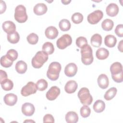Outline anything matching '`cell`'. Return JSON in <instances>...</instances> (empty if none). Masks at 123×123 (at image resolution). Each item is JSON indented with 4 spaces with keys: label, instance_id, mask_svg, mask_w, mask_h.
I'll return each mask as SVG.
<instances>
[{
    "label": "cell",
    "instance_id": "cell-1",
    "mask_svg": "<svg viewBox=\"0 0 123 123\" xmlns=\"http://www.w3.org/2000/svg\"><path fill=\"white\" fill-rule=\"evenodd\" d=\"M61 69L62 66L59 62H51L49 64L47 72L48 78L51 81L57 80L59 77Z\"/></svg>",
    "mask_w": 123,
    "mask_h": 123
},
{
    "label": "cell",
    "instance_id": "cell-2",
    "mask_svg": "<svg viewBox=\"0 0 123 123\" xmlns=\"http://www.w3.org/2000/svg\"><path fill=\"white\" fill-rule=\"evenodd\" d=\"M48 54L43 51H37L32 59V66L35 68H41L48 60Z\"/></svg>",
    "mask_w": 123,
    "mask_h": 123
},
{
    "label": "cell",
    "instance_id": "cell-3",
    "mask_svg": "<svg viewBox=\"0 0 123 123\" xmlns=\"http://www.w3.org/2000/svg\"><path fill=\"white\" fill-rule=\"evenodd\" d=\"M92 49L90 45L87 44L81 49V61L86 65L91 64L93 61Z\"/></svg>",
    "mask_w": 123,
    "mask_h": 123
},
{
    "label": "cell",
    "instance_id": "cell-4",
    "mask_svg": "<svg viewBox=\"0 0 123 123\" xmlns=\"http://www.w3.org/2000/svg\"><path fill=\"white\" fill-rule=\"evenodd\" d=\"M77 96L81 103L84 105H89L93 101V98L86 87L81 88L78 92Z\"/></svg>",
    "mask_w": 123,
    "mask_h": 123
},
{
    "label": "cell",
    "instance_id": "cell-5",
    "mask_svg": "<svg viewBox=\"0 0 123 123\" xmlns=\"http://www.w3.org/2000/svg\"><path fill=\"white\" fill-rule=\"evenodd\" d=\"M14 18L19 23H23L27 20V15L25 7L23 5H17L15 9Z\"/></svg>",
    "mask_w": 123,
    "mask_h": 123
},
{
    "label": "cell",
    "instance_id": "cell-6",
    "mask_svg": "<svg viewBox=\"0 0 123 123\" xmlns=\"http://www.w3.org/2000/svg\"><path fill=\"white\" fill-rule=\"evenodd\" d=\"M72 42V38L68 34H64L58 39L56 42L57 47L61 49H63L70 45Z\"/></svg>",
    "mask_w": 123,
    "mask_h": 123
},
{
    "label": "cell",
    "instance_id": "cell-7",
    "mask_svg": "<svg viewBox=\"0 0 123 123\" xmlns=\"http://www.w3.org/2000/svg\"><path fill=\"white\" fill-rule=\"evenodd\" d=\"M36 84L33 82H28L27 84L23 86L21 89V95L24 97H27L36 93L37 90Z\"/></svg>",
    "mask_w": 123,
    "mask_h": 123
},
{
    "label": "cell",
    "instance_id": "cell-8",
    "mask_svg": "<svg viewBox=\"0 0 123 123\" xmlns=\"http://www.w3.org/2000/svg\"><path fill=\"white\" fill-rule=\"evenodd\" d=\"M103 13L102 11L99 10L94 11L87 16V21L90 24H96L101 20L103 17Z\"/></svg>",
    "mask_w": 123,
    "mask_h": 123
},
{
    "label": "cell",
    "instance_id": "cell-9",
    "mask_svg": "<svg viewBox=\"0 0 123 123\" xmlns=\"http://www.w3.org/2000/svg\"><path fill=\"white\" fill-rule=\"evenodd\" d=\"M60 94V89L57 86H52L46 93V96L49 100H55Z\"/></svg>",
    "mask_w": 123,
    "mask_h": 123
},
{
    "label": "cell",
    "instance_id": "cell-10",
    "mask_svg": "<svg viewBox=\"0 0 123 123\" xmlns=\"http://www.w3.org/2000/svg\"><path fill=\"white\" fill-rule=\"evenodd\" d=\"M35 111V107L31 103L25 102L22 106V112L25 116H30L33 115Z\"/></svg>",
    "mask_w": 123,
    "mask_h": 123
},
{
    "label": "cell",
    "instance_id": "cell-11",
    "mask_svg": "<svg viewBox=\"0 0 123 123\" xmlns=\"http://www.w3.org/2000/svg\"><path fill=\"white\" fill-rule=\"evenodd\" d=\"M77 71V65L73 62L68 63L65 67L64 74L68 77H73L74 76Z\"/></svg>",
    "mask_w": 123,
    "mask_h": 123
},
{
    "label": "cell",
    "instance_id": "cell-12",
    "mask_svg": "<svg viewBox=\"0 0 123 123\" xmlns=\"http://www.w3.org/2000/svg\"><path fill=\"white\" fill-rule=\"evenodd\" d=\"M2 29L7 34H12L15 32L16 26L14 23L11 21H6L2 24Z\"/></svg>",
    "mask_w": 123,
    "mask_h": 123
},
{
    "label": "cell",
    "instance_id": "cell-13",
    "mask_svg": "<svg viewBox=\"0 0 123 123\" xmlns=\"http://www.w3.org/2000/svg\"><path fill=\"white\" fill-rule=\"evenodd\" d=\"M106 12L108 16L111 17H114L118 13V6L114 3H111L109 4L106 7Z\"/></svg>",
    "mask_w": 123,
    "mask_h": 123
},
{
    "label": "cell",
    "instance_id": "cell-14",
    "mask_svg": "<svg viewBox=\"0 0 123 123\" xmlns=\"http://www.w3.org/2000/svg\"><path fill=\"white\" fill-rule=\"evenodd\" d=\"M58 30L55 27L53 26H50L48 27L45 31L46 37L50 39H55L58 36Z\"/></svg>",
    "mask_w": 123,
    "mask_h": 123
},
{
    "label": "cell",
    "instance_id": "cell-15",
    "mask_svg": "<svg viewBox=\"0 0 123 123\" xmlns=\"http://www.w3.org/2000/svg\"><path fill=\"white\" fill-rule=\"evenodd\" d=\"M4 103L8 106L14 105L17 101V96L13 93H8L5 95L3 98Z\"/></svg>",
    "mask_w": 123,
    "mask_h": 123
},
{
    "label": "cell",
    "instance_id": "cell-16",
    "mask_svg": "<svg viewBox=\"0 0 123 123\" xmlns=\"http://www.w3.org/2000/svg\"><path fill=\"white\" fill-rule=\"evenodd\" d=\"M97 81L98 86L102 89H106L109 86V78L105 74H100L98 78Z\"/></svg>",
    "mask_w": 123,
    "mask_h": 123
},
{
    "label": "cell",
    "instance_id": "cell-17",
    "mask_svg": "<svg viewBox=\"0 0 123 123\" xmlns=\"http://www.w3.org/2000/svg\"><path fill=\"white\" fill-rule=\"evenodd\" d=\"M48 8L46 5L43 3L37 4L34 7V12L37 15H41L45 14L47 11Z\"/></svg>",
    "mask_w": 123,
    "mask_h": 123
},
{
    "label": "cell",
    "instance_id": "cell-18",
    "mask_svg": "<svg viewBox=\"0 0 123 123\" xmlns=\"http://www.w3.org/2000/svg\"><path fill=\"white\" fill-rule=\"evenodd\" d=\"M77 84L74 80L68 81L65 85L64 90L68 94L74 93L77 88Z\"/></svg>",
    "mask_w": 123,
    "mask_h": 123
},
{
    "label": "cell",
    "instance_id": "cell-19",
    "mask_svg": "<svg viewBox=\"0 0 123 123\" xmlns=\"http://www.w3.org/2000/svg\"><path fill=\"white\" fill-rule=\"evenodd\" d=\"M117 42V39L115 36L111 35H107L104 38V44L109 48L114 47Z\"/></svg>",
    "mask_w": 123,
    "mask_h": 123
},
{
    "label": "cell",
    "instance_id": "cell-20",
    "mask_svg": "<svg viewBox=\"0 0 123 123\" xmlns=\"http://www.w3.org/2000/svg\"><path fill=\"white\" fill-rule=\"evenodd\" d=\"M65 120L68 123H75L78 121V116L74 111H69L65 115Z\"/></svg>",
    "mask_w": 123,
    "mask_h": 123
},
{
    "label": "cell",
    "instance_id": "cell-21",
    "mask_svg": "<svg viewBox=\"0 0 123 123\" xmlns=\"http://www.w3.org/2000/svg\"><path fill=\"white\" fill-rule=\"evenodd\" d=\"M91 44L94 47L98 48L102 43V37L100 35L98 34H94L91 37Z\"/></svg>",
    "mask_w": 123,
    "mask_h": 123
},
{
    "label": "cell",
    "instance_id": "cell-22",
    "mask_svg": "<svg viewBox=\"0 0 123 123\" xmlns=\"http://www.w3.org/2000/svg\"><path fill=\"white\" fill-rule=\"evenodd\" d=\"M16 72L20 74L25 73L27 69V64L23 61H19L15 64V66Z\"/></svg>",
    "mask_w": 123,
    "mask_h": 123
},
{
    "label": "cell",
    "instance_id": "cell-23",
    "mask_svg": "<svg viewBox=\"0 0 123 123\" xmlns=\"http://www.w3.org/2000/svg\"><path fill=\"white\" fill-rule=\"evenodd\" d=\"M109 55V51L104 48H100L97 49L96 56L99 60H105L108 58Z\"/></svg>",
    "mask_w": 123,
    "mask_h": 123
},
{
    "label": "cell",
    "instance_id": "cell-24",
    "mask_svg": "<svg viewBox=\"0 0 123 123\" xmlns=\"http://www.w3.org/2000/svg\"><path fill=\"white\" fill-rule=\"evenodd\" d=\"M93 108L95 112L97 113L101 112L105 110V102L101 100L98 99L95 102L93 106Z\"/></svg>",
    "mask_w": 123,
    "mask_h": 123
},
{
    "label": "cell",
    "instance_id": "cell-25",
    "mask_svg": "<svg viewBox=\"0 0 123 123\" xmlns=\"http://www.w3.org/2000/svg\"><path fill=\"white\" fill-rule=\"evenodd\" d=\"M110 71L111 75L118 74L123 71L122 65L120 62H115L110 67Z\"/></svg>",
    "mask_w": 123,
    "mask_h": 123
},
{
    "label": "cell",
    "instance_id": "cell-26",
    "mask_svg": "<svg viewBox=\"0 0 123 123\" xmlns=\"http://www.w3.org/2000/svg\"><path fill=\"white\" fill-rule=\"evenodd\" d=\"M2 89L5 91H9L12 89L13 83L12 81L9 79H5L0 82Z\"/></svg>",
    "mask_w": 123,
    "mask_h": 123
},
{
    "label": "cell",
    "instance_id": "cell-27",
    "mask_svg": "<svg viewBox=\"0 0 123 123\" xmlns=\"http://www.w3.org/2000/svg\"><path fill=\"white\" fill-rule=\"evenodd\" d=\"M114 25V23L111 19H106L104 20L101 23L102 28L107 31H111Z\"/></svg>",
    "mask_w": 123,
    "mask_h": 123
},
{
    "label": "cell",
    "instance_id": "cell-28",
    "mask_svg": "<svg viewBox=\"0 0 123 123\" xmlns=\"http://www.w3.org/2000/svg\"><path fill=\"white\" fill-rule=\"evenodd\" d=\"M117 90L116 87H112L108 89L104 94V97L106 100H110L112 99L116 95Z\"/></svg>",
    "mask_w": 123,
    "mask_h": 123
},
{
    "label": "cell",
    "instance_id": "cell-29",
    "mask_svg": "<svg viewBox=\"0 0 123 123\" xmlns=\"http://www.w3.org/2000/svg\"><path fill=\"white\" fill-rule=\"evenodd\" d=\"M59 26L62 31H67L70 29L71 25L68 20L66 19H63L60 21Z\"/></svg>",
    "mask_w": 123,
    "mask_h": 123
},
{
    "label": "cell",
    "instance_id": "cell-30",
    "mask_svg": "<svg viewBox=\"0 0 123 123\" xmlns=\"http://www.w3.org/2000/svg\"><path fill=\"white\" fill-rule=\"evenodd\" d=\"M42 51L45 52L48 54H52L54 51V48L53 44L50 42H45L42 46Z\"/></svg>",
    "mask_w": 123,
    "mask_h": 123
},
{
    "label": "cell",
    "instance_id": "cell-31",
    "mask_svg": "<svg viewBox=\"0 0 123 123\" xmlns=\"http://www.w3.org/2000/svg\"><path fill=\"white\" fill-rule=\"evenodd\" d=\"M13 62L12 60H11L6 54L5 55L2 56L0 58V62L1 65L2 67L5 68L10 67L13 64Z\"/></svg>",
    "mask_w": 123,
    "mask_h": 123
},
{
    "label": "cell",
    "instance_id": "cell-32",
    "mask_svg": "<svg viewBox=\"0 0 123 123\" xmlns=\"http://www.w3.org/2000/svg\"><path fill=\"white\" fill-rule=\"evenodd\" d=\"M7 37L8 41L12 44L17 43L20 39V36L18 33L16 31L12 34H7Z\"/></svg>",
    "mask_w": 123,
    "mask_h": 123
},
{
    "label": "cell",
    "instance_id": "cell-33",
    "mask_svg": "<svg viewBox=\"0 0 123 123\" xmlns=\"http://www.w3.org/2000/svg\"><path fill=\"white\" fill-rule=\"evenodd\" d=\"M36 84L37 89L39 91H44L48 87V84L46 80L44 79H40L38 80Z\"/></svg>",
    "mask_w": 123,
    "mask_h": 123
},
{
    "label": "cell",
    "instance_id": "cell-34",
    "mask_svg": "<svg viewBox=\"0 0 123 123\" xmlns=\"http://www.w3.org/2000/svg\"><path fill=\"white\" fill-rule=\"evenodd\" d=\"M71 19L74 23L78 24L83 21V15L80 12H75L72 15Z\"/></svg>",
    "mask_w": 123,
    "mask_h": 123
},
{
    "label": "cell",
    "instance_id": "cell-35",
    "mask_svg": "<svg viewBox=\"0 0 123 123\" xmlns=\"http://www.w3.org/2000/svg\"><path fill=\"white\" fill-rule=\"evenodd\" d=\"M27 40L28 42L32 45H35L36 44L38 40V36L34 33H32L30 34L27 37Z\"/></svg>",
    "mask_w": 123,
    "mask_h": 123
},
{
    "label": "cell",
    "instance_id": "cell-36",
    "mask_svg": "<svg viewBox=\"0 0 123 123\" xmlns=\"http://www.w3.org/2000/svg\"><path fill=\"white\" fill-rule=\"evenodd\" d=\"M80 112L82 117L83 118H86L90 115L91 110L87 105H84L81 108Z\"/></svg>",
    "mask_w": 123,
    "mask_h": 123
},
{
    "label": "cell",
    "instance_id": "cell-37",
    "mask_svg": "<svg viewBox=\"0 0 123 123\" xmlns=\"http://www.w3.org/2000/svg\"><path fill=\"white\" fill-rule=\"evenodd\" d=\"M87 44V41L86 37H79L76 39V45L77 46L81 49L84 46Z\"/></svg>",
    "mask_w": 123,
    "mask_h": 123
},
{
    "label": "cell",
    "instance_id": "cell-38",
    "mask_svg": "<svg viewBox=\"0 0 123 123\" xmlns=\"http://www.w3.org/2000/svg\"><path fill=\"white\" fill-rule=\"evenodd\" d=\"M8 57L13 62L17 59L18 57V52L14 49H9L6 53Z\"/></svg>",
    "mask_w": 123,
    "mask_h": 123
},
{
    "label": "cell",
    "instance_id": "cell-39",
    "mask_svg": "<svg viewBox=\"0 0 123 123\" xmlns=\"http://www.w3.org/2000/svg\"><path fill=\"white\" fill-rule=\"evenodd\" d=\"M115 33L119 37H123V25L122 24L118 25L115 29Z\"/></svg>",
    "mask_w": 123,
    "mask_h": 123
},
{
    "label": "cell",
    "instance_id": "cell-40",
    "mask_svg": "<svg viewBox=\"0 0 123 123\" xmlns=\"http://www.w3.org/2000/svg\"><path fill=\"white\" fill-rule=\"evenodd\" d=\"M123 72H121V73L114 74V75H111L112 78V79L116 82L117 83H121L123 82Z\"/></svg>",
    "mask_w": 123,
    "mask_h": 123
},
{
    "label": "cell",
    "instance_id": "cell-41",
    "mask_svg": "<svg viewBox=\"0 0 123 123\" xmlns=\"http://www.w3.org/2000/svg\"><path fill=\"white\" fill-rule=\"evenodd\" d=\"M43 123H54V117L51 114H47L43 117Z\"/></svg>",
    "mask_w": 123,
    "mask_h": 123
},
{
    "label": "cell",
    "instance_id": "cell-42",
    "mask_svg": "<svg viewBox=\"0 0 123 123\" xmlns=\"http://www.w3.org/2000/svg\"><path fill=\"white\" fill-rule=\"evenodd\" d=\"M7 78V74L5 71L0 70V82Z\"/></svg>",
    "mask_w": 123,
    "mask_h": 123
},
{
    "label": "cell",
    "instance_id": "cell-43",
    "mask_svg": "<svg viewBox=\"0 0 123 123\" xmlns=\"http://www.w3.org/2000/svg\"><path fill=\"white\" fill-rule=\"evenodd\" d=\"M0 13H3L6 9V5L4 1L3 0L0 1Z\"/></svg>",
    "mask_w": 123,
    "mask_h": 123
},
{
    "label": "cell",
    "instance_id": "cell-44",
    "mask_svg": "<svg viewBox=\"0 0 123 123\" xmlns=\"http://www.w3.org/2000/svg\"><path fill=\"white\" fill-rule=\"evenodd\" d=\"M123 40H121L118 45V49L119 50H120L122 52H123Z\"/></svg>",
    "mask_w": 123,
    "mask_h": 123
},
{
    "label": "cell",
    "instance_id": "cell-45",
    "mask_svg": "<svg viewBox=\"0 0 123 123\" xmlns=\"http://www.w3.org/2000/svg\"><path fill=\"white\" fill-rule=\"evenodd\" d=\"M61 1L63 4H68L71 1V0H62Z\"/></svg>",
    "mask_w": 123,
    "mask_h": 123
},
{
    "label": "cell",
    "instance_id": "cell-46",
    "mask_svg": "<svg viewBox=\"0 0 123 123\" xmlns=\"http://www.w3.org/2000/svg\"><path fill=\"white\" fill-rule=\"evenodd\" d=\"M34 122V121H24V122Z\"/></svg>",
    "mask_w": 123,
    "mask_h": 123
}]
</instances>
